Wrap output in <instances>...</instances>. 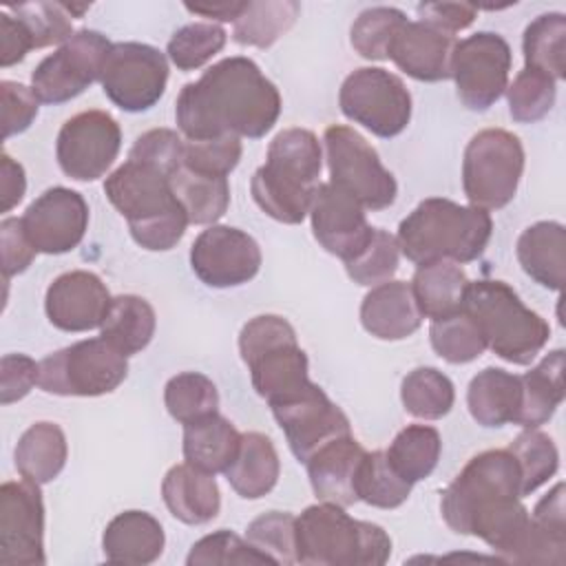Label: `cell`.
I'll return each instance as SVG.
<instances>
[{
  "instance_id": "6da1fadb",
  "label": "cell",
  "mask_w": 566,
  "mask_h": 566,
  "mask_svg": "<svg viewBox=\"0 0 566 566\" xmlns=\"http://www.w3.org/2000/svg\"><path fill=\"white\" fill-rule=\"evenodd\" d=\"M279 115V88L243 55L223 57L197 82L184 84L175 106L177 126L188 142L226 135L259 139L272 130Z\"/></svg>"
},
{
  "instance_id": "7a4b0ae2",
  "label": "cell",
  "mask_w": 566,
  "mask_h": 566,
  "mask_svg": "<svg viewBox=\"0 0 566 566\" xmlns=\"http://www.w3.org/2000/svg\"><path fill=\"white\" fill-rule=\"evenodd\" d=\"M321 168L318 137L307 128H285L270 142L265 164L252 175V197L268 217L296 226L310 214Z\"/></svg>"
},
{
  "instance_id": "3957f363",
  "label": "cell",
  "mask_w": 566,
  "mask_h": 566,
  "mask_svg": "<svg viewBox=\"0 0 566 566\" xmlns=\"http://www.w3.org/2000/svg\"><path fill=\"white\" fill-rule=\"evenodd\" d=\"M493 232L491 214L475 206L429 197L398 226V248L416 265L429 261L469 263L478 259Z\"/></svg>"
},
{
  "instance_id": "277c9868",
  "label": "cell",
  "mask_w": 566,
  "mask_h": 566,
  "mask_svg": "<svg viewBox=\"0 0 566 566\" xmlns=\"http://www.w3.org/2000/svg\"><path fill=\"white\" fill-rule=\"evenodd\" d=\"M104 192L144 250L166 252L181 241L188 217L172 195L170 179L159 170L126 159L106 177Z\"/></svg>"
},
{
  "instance_id": "5b68a950",
  "label": "cell",
  "mask_w": 566,
  "mask_h": 566,
  "mask_svg": "<svg viewBox=\"0 0 566 566\" xmlns=\"http://www.w3.org/2000/svg\"><path fill=\"white\" fill-rule=\"evenodd\" d=\"M391 537L374 522L349 517L343 506L323 502L296 517V562L307 566H382Z\"/></svg>"
},
{
  "instance_id": "8992f818",
  "label": "cell",
  "mask_w": 566,
  "mask_h": 566,
  "mask_svg": "<svg viewBox=\"0 0 566 566\" xmlns=\"http://www.w3.org/2000/svg\"><path fill=\"white\" fill-rule=\"evenodd\" d=\"M486 347L506 363L528 365L551 338L548 323L528 310L517 292L497 279L469 283L464 307Z\"/></svg>"
},
{
  "instance_id": "52a82bcc",
  "label": "cell",
  "mask_w": 566,
  "mask_h": 566,
  "mask_svg": "<svg viewBox=\"0 0 566 566\" xmlns=\"http://www.w3.org/2000/svg\"><path fill=\"white\" fill-rule=\"evenodd\" d=\"M239 354L250 369L252 387L268 405L285 400L312 382L307 354L298 347L296 332L283 316L250 318L239 334Z\"/></svg>"
},
{
  "instance_id": "ba28073f",
  "label": "cell",
  "mask_w": 566,
  "mask_h": 566,
  "mask_svg": "<svg viewBox=\"0 0 566 566\" xmlns=\"http://www.w3.org/2000/svg\"><path fill=\"white\" fill-rule=\"evenodd\" d=\"M509 497H522L520 467L509 449H489L473 455L444 489L440 513L453 533L469 535L478 513Z\"/></svg>"
},
{
  "instance_id": "9c48e42d",
  "label": "cell",
  "mask_w": 566,
  "mask_h": 566,
  "mask_svg": "<svg viewBox=\"0 0 566 566\" xmlns=\"http://www.w3.org/2000/svg\"><path fill=\"white\" fill-rule=\"evenodd\" d=\"M524 172V146L517 135L504 128L475 133L462 157V188L471 206L500 210L517 192Z\"/></svg>"
},
{
  "instance_id": "30bf717a",
  "label": "cell",
  "mask_w": 566,
  "mask_h": 566,
  "mask_svg": "<svg viewBox=\"0 0 566 566\" xmlns=\"http://www.w3.org/2000/svg\"><path fill=\"white\" fill-rule=\"evenodd\" d=\"M128 374V360L108 340L86 338L40 360V389L55 396H104Z\"/></svg>"
},
{
  "instance_id": "8fae6325",
  "label": "cell",
  "mask_w": 566,
  "mask_h": 566,
  "mask_svg": "<svg viewBox=\"0 0 566 566\" xmlns=\"http://www.w3.org/2000/svg\"><path fill=\"white\" fill-rule=\"evenodd\" d=\"M323 146L329 184L369 210H385L396 201V177L382 166L376 148L358 130L340 124L327 126Z\"/></svg>"
},
{
  "instance_id": "7c38bea8",
  "label": "cell",
  "mask_w": 566,
  "mask_h": 566,
  "mask_svg": "<svg viewBox=\"0 0 566 566\" xmlns=\"http://www.w3.org/2000/svg\"><path fill=\"white\" fill-rule=\"evenodd\" d=\"M338 106L347 119L382 139L400 135L411 119V93L398 75L380 66L352 71L340 84Z\"/></svg>"
},
{
  "instance_id": "4fadbf2b",
  "label": "cell",
  "mask_w": 566,
  "mask_h": 566,
  "mask_svg": "<svg viewBox=\"0 0 566 566\" xmlns=\"http://www.w3.org/2000/svg\"><path fill=\"white\" fill-rule=\"evenodd\" d=\"M166 82V55L144 42H115L99 75L104 95L126 113L153 108L161 99Z\"/></svg>"
},
{
  "instance_id": "5bb4252c",
  "label": "cell",
  "mask_w": 566,
  "mask_h": 566,
  "mask_svg": "<svg viewBox=\"0 0 566 566\" xmlns=\"http://www.w3.org/2000/svg\"><path fill=\"white\" fill-rule=\"evenodd\" d=\"M113 42L99 31H75L31 73V88L44 104H64L84 93L102 75Z\"/></svg>"
},
{
  "instance_id": "9a60e30c",
  "label": "cell",
  "mask_w": 566,
  "mask_h": 566,
  "mask_svg": "<svg viewBox=\"0 0 566 566\" xmlns=\"http://www.w3.org/2000/svg\"><path fill=\"white\" fill-rule=\"evenodd\" d=\"M511 46L500 33L478 31L455 42L451 77L460 102L469 111H489L509 86Z\"/></svg>"
},
{
  "instance_id": "2e32d148",
  "label": "cell",
  "mask_w": 566,
  "mask_h": 566,
  "mask_svg": "<svg viewBox=\"0 0 566 566\" xmlns=\"http://www.w3.org/2000/svg\"><path fill=\"white\" fill-rule=\"evenodd\" d=\"M122 148V130L106 111H82L69 117L55 139L62 172L75 181H95L106 175Z\"/></svg>"
},
{
  "instance_id": "e0dca14e",
  "label": "cell",
  "mask_w": 566,
  "mask_h": 566,
  "mask_svg": "<svg viewBox=\"0 0 566 566\" xmlns=\"http://www.w3.org/2000/svg\"><path fill=\"white\" fill-rule=\"evenodd\" d=\"M270 409L298 462H307L329 440L352 433L345 411L316 382L270 405Z\"/></svg>"
},
{
  "instance_id": "ac0fdd59",
  "label": "cell",
  "mask_w": 566,
  "mask_h": 566,
  "mask_svg": "<svg viewBox=\"0 0 566 566\" xmlns=\"http://www.w3.org/2000/svg\"><path fill=\"white\" fill-rule=\"evenodd\" d=\"M44 502L40 484L20 480L0 486V564L42 566Z\"/></svg>"
},
{
  "instance_id": "d6986e66",
  "label": "cell",
  "mask_w": 566,
  "mask_h": 566,
  "mask_svg": "<svg viewBox=\"0 0 566 566\" xmlns=\"http://www.w3.org/2000/svg\"><path fill=\"white\" fill-rule=\"evenodd\" d=\"M190 268L208 287H237L261 270V248L243 230L210 226L190 245Z\"/></svg>"
},
{
  "instance_id": "ffe728a7",
  "label": "cell",
  "mask_w": 566,
  "mask_h": 566,
  "mask_svg": "<svg viewBox=\"0 0 566 566\" xmlns=\"http://www.w3.org/2000/svg\"><path fill=\"white\" fill-rule=\"evenodd\" d=\"M20 221L38 252L64 254L75 250L84 239L88 206L80 192L53 186L29 203Z\"/></svg>"
},
{
  "instance_id": "44dd1931",
  "label": "cell",
  "mask_w": 566,
  "mask_h": 566,
  "mask_svg": "<svg viewBox=\"0 0 566 566\" xmlns=\"http://www.w3.org/2000/svg\"><path fill=\"white\" fill-rule=\"evenodd\" d=\"M314 239L329 254L349 261L371 239L374 228L367 223L365 208L334 184H321L310 206Z\"/></svg>"
},
{
  "instance_id": "7402d4cb",
  "label": "cell",
  "mask_w": 566,
  "mask_h": 566,
  "mask_svg": "<svg viewBox=\"0 0 566 566\" xmlns=\"http://www.w3.org/2000/svg\"><path fill=\"white\" fill-rule=\"evenodd\" d=\"M113 296L102 279L86 270L60 274L46 290L44 312L62 332H88L102 327Z\"/></svg>"
},
{
  "instance_id": "603a6c76",
  "label": "cell",
  "mask_w": 566,
  "mask_h": 566,
  "mask_svg": "<svg viewBox=\"0 0 566 566\" xmlns=\"http://www.w3.org/2000/svg\"><path fill=\"white\" fill-rule=\"evenodd\" d=\"M455 35L422 20H407L394 38L389 57L418 82H440L451 77V55Z\"/></svg>"
},
{
  "instance_id": "cb8c5ba5",
  "label": "cell",
  "mask_w": 566,
  "mask_h": 566,
  "mask_svg": "<svg viewBox=\"0 0 566 566\" xmlns=\"http://www.w3.org/2000/svg\"><path fill=\"white\" fill-rule=\"evenodd\" d=\"M365 455L367 451L352 433L338 436L323 444L305 462L314 495L321 502H332L338 506L358 502L356 482Z\"/></svg>"
},
{
  "instance_id": "d4e9b609",
  "label": "cell",
  "mask_w": 566,
  "mask_h": 566,
  "mask_svg": "<svg viewBox=\"0 0 566 566\" xmlns=\"http://www.w3.org/2000/svg\"><path fill=\"white\" fill-rule=\"evenodd\" d=\"M422 312L411 283L385 281L371 287L360 303V323L367 334L380 340H402L418 332Z\"/></svg>"
},
{
  "instance_id": "484cf974",
  "label": "cell",
  "mask_w": 566,
  "mask_h": 566,
  "mask_svg": "<svg viewBox=\"0 0 566 566\" xmlns=\"http://www.w3.org/2000/svg\"><path fill=\"white\" fill-rule=\"evenodd\" d=\"M164 544L166 535L159 520L146 511L115 515L102 535V551L111 564H153L164 553Z\"/></svg>"
},
{
  "instance_id": "4316f807",
  "label": "cell",
  "mask_w": 566,
  "mask_h": 566,
  "mask_svg": "<svg viewBox=\"0 0 566 566\" xmlns=\"http://www.w3.org/2000/svg\"><path fill=\"white\" fill-rule=\"evenodd\" d=\"M161 497L170 515L190 526L208 524L221 509V493L214 475L199 471L188 462L168 469L161 482Z\"/></svg>"
},
{
  "instance_id": "83f0119b",
  "label": "cell",
  "mask_w": 566,
  "mask_h": 566,
  "mask_svg": "<svg viewBox=\"0 0 566 566\" xmlns=\"http://www.w3.org/2000/svg\"><path fill=\"white\" fill-rule=\"evenodd\" d=\"M522 270L542 287L559 292L566 281V230L559 221H537L517 239Z\"/></svg>"
},
{
  "instance_id": "f1b7e54d",
  "label": "cell",
  "mask_w": 566,
  "mask_h": 566,
  "mask_svg": "<svg viewBox=\"0 0 566 566\" xmlns=\"http://www.w3.org/2000/svg\"><path fill=\"white\" fill-rule=\"evenodd\" d=\"M564 360L566 352L557 347L548 352L531 371L520 376L522 398L513 424H520L524 429H537L553 418L566 394Z\"/></svg>"
},
{
  "instance_id": "f546056e",
  "label": "cell",
  "mask_w": 566,
  "mask_h": 566,
  "mask_svg": "<svg viewBox=\"0 0 566 566\" xmlns=\"http://www.w3.org/2000/svg\"><path fill=\"white\" fill-rule=\"evenodd\" d=\"M281 473L279 453L265 433H241V444L232 464L223 471L228 484L243 500H259L268 495Z\"/></svg>"
},
{
  "instance_id": "4dcf8cb0",
  "label": "cell",
  "mask_w": 566,
  "mask_h": 566,
  "mask_svg": "<svg viewBox=\"0 0 566 566\" xmlns=\"http://www.w3.org/2000/svg\"><path fill=\"white\" fill-rule=\"evenodd\" d=\"M241 433L219 411L184 424V458L210 475L223 473L237 458Z\"/></svg>"
},
{
  "instance_id": "1f68e13d",
  "label": "cell",
  "mask_w": 566,
  "mask_h": 566,
  "mask_svg": "<svg viewBox=\"0 0 566 566\" xmlns=\"http://www.w3.org/2000/svg\"><path fill=\"white\" fill-rule=\"evenodd\" d=\"M520 398V376L500 367H486L478 371L467 389L469 413L482 427H504L515 422Z\"/></svg>"
},
{
  "instance_id": "d6a6232c",
  "label": "cell",
  "mask_w": 566,
  "mask_h": 566,
  "mask_svg": "<svg viewBox=\"0 0 566 566\" xmlns=\"http://www.w3.org/2000/svg\"><path fill=\"white\" fill-rule=\"evenodd\" d=\"M469 276L453 261H429L416 268L411 290L422 316L436 321L464 307Z\"/></svg>"
},
{
  "instance_id": "836d02e7",
  "label": "cell",
  "mask_w": 566,
  "mask_h": 566,
  "mask_svg": "<svg viewBox=\"0 0 566 566\" xmlns=\"http://www.w3.org/2000/svg\"><path fill=\"white\" fill-rule=\"evenodd\" d=\"M69 447L60 424L42 420L33 422L18 440L13 462L18 473L35 484H46L60 475L66 464Z\"/></svg>"
},
{
  "instance_id": "e575fe53",
  "label": "cell",
  "mask_w": 566,
  "mask_h": 566,
  "mask_svg": "<svg viewBox=\"0 0 566 566\" xmlns=\"http://www.w3.org/2000/svg\"><path fill=\"white\" fill-rule=\"evenodd\" d=\"M155 327L157 316L146 298L137 294H119L113 296L99 332L104 340L128 358L148 347L155 336Z\"/></svg>"
},
{
  "instance_id": "d590c367",
  "label": "cell",
  "mask_w": 566,
  "mask_h": 566,
  "mask_svg": "<svg viewBox=\"0 0 566 566\" xmlns=\"http://www.w3.org/2000/svg\"><path fill=\"white\" fill-rule=\"evenodd\" d=\"M170 188L181 203L188 223L214 226L230 206L228 177H210L181 166L170 177Z\"/></svg>"
},
{
  "instance_id": "8d00e7d4",
  "label": "cell",
  "mask_w": 566,
  "mask_h": 566,
  "mask_svg": "<svg viewBox=\"0 0 566 566\" xmlns=\"http://www.w3.org/2000/svg\"><path fill=\"white\" fill-rule=\"evenodd\" d=\"M526 69H535L555 82L566 75V15L559 11L537 15L522 38Z\"/></svg>"
},
{
  "instance_id": "74e56055",
  "label": "cell",
  "mask_w": 566,
  "mask_h": 566,
  "mask_svg": "<svg viewBox=\"0 0 566 566\" xmlns=\"http://www.w3.org/2000/svg\"><path fill=\"white\" fill-rule=\"evenodd\" d=\"M301 4L292 0H248L243 13L234 20L232 38L243 46H272L298 18Z\"/></svg>"
},
{
  "instance_id": "f35d334b",
  "label": "cell",
  "mask_w": 566,
  "mask_h": 566,
  "mask_svg": "<svg viewBox=\"0 0 566 566\" xmlns=\"http://www.w3.org/2000/svg\"><path fill=\"white\" fill-rule=\"evenodd\" d=\"M442 440L438 429L429 424H409L396 433L385 451L391 467L411 484L429 478L440 460Z\"/></svg>"
},
{
  "instance_id": "ab89813d",
  "label": "cell",
  "mask_w": 566,
  "mask_h": 566,
  "mask_svg": "<svg viewBox=\"0 0 566 566\" xmlns=\"http://www.w3.org/2000/svg\"><path fill=\"white\" fill-rule=\"evenodd\" d=\"M400 400L407 413L422 420L447 416L455 400V389L449 376L436 367L411 369L400 385Z\"/></svg>"
},
{
  "instance_id": "60d3db41",
  "label": "cell",
  "mask_w": 566,
  "mask_h": 566,
  "mask_svg": "<svg viewBox=\"0 0 566 566\" xmlns=\"http://www.w3.org/2000/svg\"><path fill=\"white\" fill-rule=\"evenodd\" d=\"M164 402L177 422L188 424L219 411V391L206 374L181 371L166 382Z\"/></svg>"
},
{
  "instance_id": "b9f144b4",
  "label": "cell",
  "mask_w": 566,
  "mask_h": 566,
  "mask_svg": "<svg viewBox=\"0 0 566 566\" xmlns=\"http://www.w3.org/2000/svg\"><path fill=\"white\" fill-rule=\"evenodd\" d=\"M411 486L413 484L391 467L385 451H367L356 482L358 500L376 509H398L407 502Z\"/></svg>"
},
{
  "instance_id": "7bdbcfd3",
  "label": "cell",
  "mask_w": 566,
  "mask_h": 566,
  "mask_svg": "<svg viewBox=\"0 0 566 566\" xmlns=\"http://www.w3.org/2000/svg\"><path fill=\"white\" fill-rule=\"evenodd\" d=\"M407 24V15L396 7H369L358 13L352 24L349 40L354 51L365 60H389V49L398 31Z\"/></svg>"
},
{
  "instance_id": "ee69618b",
  "label": "cell",
  "mask_w": 566,
  "mask_h": 566,
  "mask_svg": "<svg viewBox=\"0 0 566 566\" xmlns=\"http://www.w3.org/2000/svg\"><path fill=\"white\" fill-rule=\"evenodd\" d=\"M429 340L433 352L451 365H464L480 358L486 349V343L473 323V318L460 310L451 316L431 321Z\"/></svg>"
},
{
  "instance_id": "f6af8a7d",
  "label": "cell",
  "mask_w": 566,
  "mask_h": 566,
  "mask_svg": "<svg viewBox=\"0 0 566 566\" xmlns=\"http://www.w3.org/2000/svg\"><path fill=\"white\" fill-rule=\"evenodd\" d=\"M509 451L513 453L520 478H522V497L537 491L548 478L555 475L559 467V453L553 438L537 429L522 431L511 444Z\"/></svg>"
},
{
  "instance_id": "bcb514c9",
  "label": "cell",
  "mask_w": 566,
  "mask_h": 566,
  "mask_svg": "<svg viewBox=\"0 0 566 566\" xmlns=\"http://www.w3.org/2000/svg\"><path fill=\"white\" fill-rule=\"evenodd\" d=\"M228 33L214 22H190L172 33L166 53L179 71H195L226 46Z\"/></svg>"
},
{
  "instance_id": "7dc6e473",
  "label": "cell",
  "mask_w": 566,
  "mask_h": 566,
  "mask_svg": "<svg viewBox=\"0 0 566 566\" xmlns=\"http://www.w3.org/2000/svg\"><path fill=\"white\" fill-rule=\"evenodd\" d=\"M557 97L555 80L535 69H522L506 86V102L513 122L533 124L548 115Z\"/></svg>"
},
{
  "instance_id": "c3c4849f",
  "label": "cell",
  "mask_w": 566,
  "mask_h": 566,
  "mask_svg": "<svg viewBox=\"0 0 566 566\" xmlns=\"http://www.w3.org/2000/svg\"><path fill=\"white\" fill-rule=\"evenodd\" d=\"M398 259L400 248L396 237L382 228H374L367 245L354 259L345 261V270L354 283L376 287L385 281H391L398 270Z\"/></svg>"
},
{
  "instance_id": "681fc988",
  "label": "cell",
  "mask_w": 566,
  "mask_h": 566,
  "mask_svg": "<svg viewBox=\"0 0 566 566\" xmlns=\"http://www.w3.org/2000/svg\"><path fill=\"white\" fill-rule=\"evenodd\" d=\"M245 539L272 564H296V517L287 511H268L254 517Z\"/></svg>"
},
{
  "instance_id": "f907efd6",
  "label": "cell",
  "mask_w": 566,
  "mask_h": 566,
  "mask_svg": "<svg viewBox=\"0 0 566 566\" xmlns=\"http://www.w3.org/2000/svg\"><path fill=\"white\" fill-rule=\"evenodd\" d=\"M9 11L27 29L33 49L64 44L73 35L71 15L62 2H27L13 4Z\"/></svg>"
},
{
  "instance_id": "816d5d0a",
  "label": "cell",
  "mask_w": 566,
  "mask_h": 566,
  "mask_svg": "<svg viewBox=\"0 0 566 566\" xmlns=\"http://www.w3.org/2000/svg\"><path fill=\"white\" fill-rule=\"evenodd\" d=\"M188 566H210V564H272L263 553H259L248 539H241L228 528H219L192 544Z\"/></svg>"
},
{
  "instance_id": "f5cc1de1",
  "label": "cell",
  "mask_w": 566,
  "mask_h": 566,
  "mask_svg": "<svg viewBox=\"0 0 566 566\" xmlns=\"http://www.w3.org/2000/svg\"><path fill=\"white\" fill-rule=\"evenodd\" d=\"M186 142L170 128H153L139 135L128 150V159L146 164L168 179L184 166Z\"/></svg>"
},
{
  "instance_id": "db71d44e",
  "label": "cell",
  "mask_w": 566,
  "mask_h": 566,
  "mask_svg": "<svg viewBox=\"0 0 566 566\" xmlns=\"http://www.w3.org/2000/svg\"><path fill=\"white\" fill-rule=\"evenodd\" d=\"M241 159V139L237 135H226L203 142H186L184 146V166L210 175L228 177Z\"/></svg>"
},
{
  "instance_id": "11a10c76",
  "label": "cell",
  "mask_w": 566,
  "mask_h": 566,
  "mask_svg": "<svg viewBox=\"0 0 566 566\" xmlns=\"http://www.w3.org/2000/svg\"><path fill=\"white\" fill-rule=\"evenodd\" d=\"M0 95H2V137L9 139L18 133H24L33 119L38 117L40 99L33 93V88L2 80L0 82Z\"/></svg>"
},
{
  "instance_id": "9f6ffc18",
  "label": "cell",
  "mask_w": 566,
  "mask_h": 566,
  "mask_svg": "<svg viewBox=\"0 0 566 566\" xmlns=\"http://www.w3.org/2000/svg\"><path fill=\"white\" fill-rule=\"evenodd\" d=\"M40 380V363L24 354H4L0 360V402L22 400Z\"/></svg>"
},
{
  "instance_id": "6f0895ef",
  "label": "cell",
  "mask_w": 566,
  "mask_h": 566,
  "mask_svg": "<svg viewBox=\"0 0 566 566\" xmlns=\"http://www.w3.org/2000/svg\"><path fill=\"white\" fill-rule=\"evenodd\" d=\"M0 245H2V274L4 281L24 272L35 259L38 250L29 241L22 221L15 217H7L0 223Z\"/></svg>"
},
{
  "instance_id": "680465c9",
  "label": "cell",
  "mask_w": 566,
  "mask_h": 566,
  "mask_svg": "<svg viewBox=\"0 0 566 566\" xmlns=\"http://www.w3.org/2000/svg\"><path fill=\"white\" fill-rule=\"evenodd\" d=\"M478 9L473 4L467 2H427V4H418V15L422 22H429L442 31L449 33H458L467 27H471V22L475 20Z\"/></svg>"
},
{
  "instance_id": "91938a15",
  "label": "cell",
  "mask_w": 566,
  "mask_h": 566,
  "mask_svg": "<svg viewBox=\"0 0 566 566\" xmlns=\"http://www.w3.org/2000/svg\"><path fill=\"white\" fill-rule=\"evenodd\" d=\"M0 46H2L0 64L4 69L22 62L27 57V53L33 49V42H31L27 29L9 11L0 13Z\"/></svg>"
},
{
  "instance_id": "94428289",
  "label": "cell",
  "mask_w": 566,
  "mask_h": 566,
  "mask_svg": "<svg viewBox=\"0 0 566 566\" xmlns=\"http://www.w3.org/2000/svg\"><path fill=\"white\" fill-rule=\"evenodd\" d=\"M531 517H533L537 524H542V526H546V528H551V531H555V533H564V535H566L564 484H562V482H557V484L535 504Z\"/></svg>"
},
{
  "instance_id": "6125c7cd",
  "label": "cell",
  "mask_w": 566,
  "mask_h": 566,
  "mask_svg": "<svg viewBox=\"0 0 566 566\" xmlns=\"http://www.w3.org/2000/svg\"><path fill=\"white\" fill-rule=\"evenodd\" d=\"M0 175H2V212L13 210L27 190V177H24V168L11 159L7 153H2L0 157Z\"/></svg>"
},
{
  "instance_id": "be15d7a7",
  "label": "cell",
  "mask_w": 566,
  "mask_h": 566,
  "mask_svg": "<svg viewBox=\"0 0 566 566\" xmlns=\"http://www.w3.org/2000/svg\"><path fill=\"white\" fill-rule=\"evenodd\" d=\"M248 2H237V0H221V2H186L184 7L190 13L210 18V20H219V22H234Z\"/></svg>"
}]
</instances>
